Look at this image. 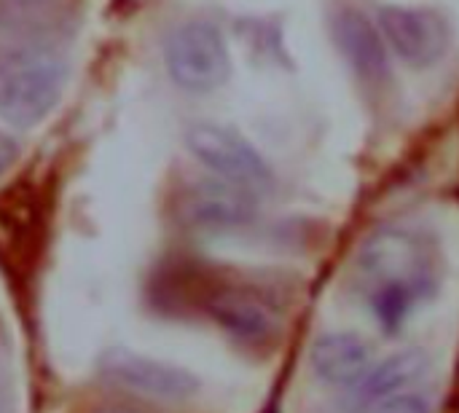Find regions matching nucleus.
<instances>
[{
	"mask_svg": "<svg viewBox=\"0 0 459 413\" xmlns=\"http://www.w3.org/2000/svg\"><path fill=\"white\" fill-rule=\"evenodd\" d=\"M333 40L347 59L350 70L368 89L390 83V54L387 40L374 22L358 8H342L333 13Z\"/></svg>",
	"mask_w": 459,
	"mask_h": 413,
	"instance_id": "1a4fd4ad",
	"label": "nucleus"
},
{
	"mask_svg": "<svg viewBox=\"0 0 459 413\" xmlns=\"http://www.w3.org/2000/svg\"><path fill=\"white\" fill-rule=\"evenodd\" d=\"M377 24L395 56L414 70H428L438 65L449 54L455 40L452 22L436 8L382 5L377 13Z\"/></svg>",
	"mask_w": 459,
	"mask_h": 413,
	"instance_id": "39448f33",
	"label": "nucleus"
},
{
	"mask_svg": "<svg viewBox=\"0 0 459 413\" xmlns=\"http://www.w3.org/2000/svg\"><path fill=\"white\" fill-rule=\"evenodd\" d=\"M0 413H11V392L3 376H0Z\"/></svg>",
	"mask_w": 459,
	"mask_h": 413,
	"instance_id": "4468645a",
	"label": "nucleus"
},
{
	"mask_svg": "<svg viewBox=\"0 0 459 413\" xmlns=\"http://www.w3.org/2000/svg\"><path fill=\"white\" fill-rule=\"evenodd\" d=\"M204 312L221 331L245 347H269L280 336L277 309L250 288L226 285L212 290L204 301Z\"/></svg>",
	"mask_w": 459,
	"mask_h": 413,
	"instance_id": "6e6552de",
	"label": "nucleus"
},
{
	"mask_svg": "<svg viewBox=\"0 0 459 413\" xmlns=\"http://www.w3.org/2000/svg\"><path fill=\"white\" fill-rule=\"evenodd\" d=\"M430 371V360L425 352L420 349H406L401 355L387 357L385 363L374 366L371 374L352 390V400L355 406H366L371 409L374 403L406 392L411 384H417L420 379H425V374Z\"/></svg>",
	"mask_w": 459,
	"mask_h": 413,
	"instance_id": "9b49d317",
	"label": "nucleus"
},
{
	"mask_svg": "<svg viewBox=\"0 0 459 413\" xmlns=\"http://www.w3.org/2000/svg\"><path fill=\"white\" fill-rule=\"evenodd\" d=\"M368 413H433V409L422 395L406 390V392H398V395H390V398L374 403Z\"/></svg>",
	"mask_w": 459,
	"mask_h": 413,
	"instance_id": "f8f14e48",
	"label": "nucleus"
},
{
	"mask_svg": "<svg viewBox=\"0 0 459 413\" xmlns=\"http://www.w3.org/2000/svg\"><path fill=\"white\" fill-rule=\"evenodd\" d=\"M178 212L180 220L194 231L229 234V231L247 228L255 220L258 204L253 191L215 177L186 188Z\"/></svg>",
	"mask_w": 459,
	"mask_h": 413,
	"instance_id": "423d86ee",
	"label": "nucleus"
},
{
	"mask_svg": "<svg viewBox=\"0 0 459 413\" xmlns=\"http://www.w3.org/2000/svg\"><path fill=\"white\" fill-rule=\"evenodd\" d=\"M100 413H140V411H134V409H129V406H110V409H102Z\"/></svg>",
	"mask_w": 459,
	"mask_h": 413,
	"instance_id": "2eb2a0df",
	"label": "nucleus"
},
{
	"mask_svg": "<svg viewBox=\"0 0 459 413\" xmlns=\"http://www.w3.org/2000/svg\"><path fill=\"white\" fill-rule=\"evenodd\" d=\"M186 148L218 180L261 191L274 185V172L266 159L234 126L215 121H196L186 129Z\"/></svg>",
	"mask_w": 459,
	"mask_h": 413,
	"instance_id": "20e7f679",
	"label": "nucleus"
},
{
	"mask_svg": "<svg viewBox=\"0 0 459 413\" xmlns=\"http://www.w3.org/2000/svg\"><path fill=\"white\" fill-rule=\"evenodd\" d=\"M19 3H38V0H19Z\"/></svg>",
	"mask_w": 459,
	"mask_h": 413,
	"instance_id": "dca6fc26",
	"label": "nucleus"
},
{
	"mask_svg": "<svg viewBox=\"0 0 459 413\" xmlns=\"http://www.w3.org/2000/svg\"><path fill=\"white\" fill-rule=\"evenodd\" d=\"M312 371L328 387L355 390L374 368V352L358 333H323L312 352Z\"/></svg>",
	"mask_w": 459,
	"mask_h": 413,
	"instance_id": "9d476101",
	"label": "nucleus"
},
{
	"mask_svg": "<svg viewBox=\"0 0 459 413\" xmlns=\"http://www.w3.org/2000/svg\"><path fill=\"white\" fill-rule=\"evenodd\" d=\"M164 65L175 86L191 94L221 89L231 75V56L218 24L188 19L164 40Z\"/></svg>",
	"mask_w": 459,
	"mask_h": 413,
	"instance_id": "7ed1b4c3",
	"label": "nucleus"
},
{
	"mask_svg": "<svg viewBox=\"0 0 459 413\" xmlns=\"http://www.w3.org/2000/svg\"><path fill=\"white\" fill-rule=\"evenodd\" d=\"M100 374L105 382L121 390L137 392L143 398L164 400V403L188 400L199 390V382L188 371L175 368L169 363L151 360V357H140L126 349H110L100 360Z\"/></svg>",
	"mask_w": 459,
	"mask_h": 413,
	"instance_id": "0eeeda50",
	"label": "nucleus"
},
{
	"mask_svg": "<svg viewBox=\"0 0 459 413\" xmlns=\"http://www.w3.org/2000/svg\"><path fill=\"white\" fill-rule=\"evenodd\" d=\"M65 59L56 48L13 38L0 48V116L13 126L40 124L62 97Z\"/></svg>",
	"mask_w": 459,
	"mask_h": 413,
	"instance_id": "f03ea898",
	"label": "nucleus"
},
{
	"mask_svg": "<svg viewBox=\"0 0 459 413\" xmlns=\"http://www.w3.org/2000/svg\"><path fill=\"white\" fill-rule=\"evenodd\" d=\"M16 156H19V145H16V140L0 129V177L13 167Z\"/></svg>",
	"mask_w": 459,
	"mask_h": 413,
	"instance_id": "ddd939ff",
	"label": "nucleus"
},
{
	"mask_svg": "<svg viewBox=\"0 0 459 413\" xmlns=\"http://www.w3.org/2000/svg\"><path fill=\"white\" fill-rule=\"evenodd\" d=\"M355 271L368 312L393 336L420 304L438 293V247L430 234L414 226H379L360 245Z\"/></svg>",
	"mask_w": 459,
	"mask_h": 413,
	"instance_id": "f257e3e1",
	"label": "nucleus"
}]
</instances>
